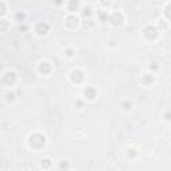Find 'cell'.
I'll use <instances>...</instances> for the list:
<instances>
[{
  "label": "cell",
  "instance_id": "ffe728a7",
  "mask_svg": "<svg viewBox=\"0 0 171 171\" xmlns=\"http://www.w3.org/2000/svg\"><path fill=\"white\" fill-rule=\"evenodd\" d=\"M55 3H56L58 6H59V4H62V0H55Z\"/></svg>",
  "mask_w": 171,
  "mask_h": 171
},
{
  "label": "cell",
  "instance_id": "4fadbf2b",
  "mask_svg": "<svg viewBox=\"0 0 171 171\" xmlns=\"http://www.w3.org/2000/svg\"><path fill=\"white\" fill-rule=\"evenodd\" d=\"M50 166H51V161H50V159H46V161L42 162V167H43V169H48Z\"/></svg>",
  "mask_w": 171,
  "mask_h": 171
},
{
  "label": "cell",
  "instance_id": "5b68a950",
  "mask_svg": "<svg viewBox=\"0 0 171 171\" xmlns=\"http://www.w3.org/2000/svg\"><path fill=\"white\" fill-rule=\"evenodd\" d=\"M48 30H50V26L47 24V23H39V24L36 26V32H38L39 35L47 34Z\"/></svg>",
  "mask_w": 171,
  "mask_h": 171
},
{
  "label": "cell",
  "instance_id": "d6986e66",
  "mask_svg": "<svg viewBox=\"0 0 171 171\" xmlns=\"http://www.w3.org/2000/svg\"><path fill=\"white\" fill-rule=\"evenodd\" d=\"M99 16H100V19H102V20H104V19H106V15H104L103 12H100V14H99Z\"/></svg>",
  "mask_w": 171,
  "mask_h": 171
},
{
  "label": "cell",
  "instance_id": "9c48e42d",
  "mask_svg": "<svg viewBox=\"0 0 171 171\" xmlns=\"http://www.w3.org/2000/svg\"><path fill=\"white\" fill-rule=\"evenodd\" d=\"M78 7H79V0H70L68 10L71 11V12H75V11L78 10Z\"/></svg>",
  "mask_w": 171,
  "mask_h": 171
},
{
  "label": "cell",
  "instance_id": "5bb4252c",
  "mask_svg": "<svg viewBox=\"0 0 171 171\" xmlns=\"http://www.w3.org/2000/svg\"><path fill=\"white\" fill-rule=\"evenodd\" d=\"M83 15H84V16H90V15H91V10L90 8H84Z\"/></svg>",
  "mask_w": 171,
  "mask_h": 171
},
{
  "label": "cell",
  "instance_id": "52a82bcc",
  "mask_svg": "<svg viewBox=\"0 0 171 171\" xmlns=\"http://www.w3.org/2000/svg\"><path fill=\"white\" fill-rule=\"evenodd\" d=\"M78 18L76 16H68L67 19H66V24H67L70 28H75V27L78 26Z\"/></svg>",
  "mask_w": 171,
  "mask_h": 171
},
{
  "label": "cell",
  "instance_id": "3957f363",
  "mask_svg": "<svg viewBox=\"0 0 171 171\" xmlns=\"http://www.w3.org/2000/svg\"><path fill=\"white\" fill-rule=\"evenodd\" d=\"M108 20L111 22L112 26H120L123 23V15L120 14V12H114V14L110 15Z\"/></svg>",
  "mask_w": 171,
  "mask_h": 171
},
{
  "label": "cell",
  "instance_id": "277c9868",
  "mask_svg": "<svg viewBox=\"0 0 171 171\" xmlns=\"http://www.w3.org/2000/svg\"><path fill=\"white\" fill-rule=\"evenodd\" d=\"M83 78H84V75L80 70H74L71 72V80L75 82V83H80V82L83 80Z\"/></svg>",
  "mask_w": 171,
  "mask_h": 171
},
{
  "label": "cell",
  "instance_id": "2e32d148",
  "mask_svg": "<svg viewBox=\"0 0 171 171\" xmlns=\"http://www.w3.org/2000/svg\"><path fill=\"white\" fill-rule=\"evenodd\" d=\"M24 14H16V19H19V20H24Z\"/></svg>",
  "mask_w": 171,
  "mask_h": 171
},
{
  "label": "cell",
  "instance_id": "7c38bea8",
  "mask_svg": "<svg viewBox=\"0 0 171 171\" xmlns=\"http://www.w3.org/2000/svg\"><path fill=\"white\" fill-rule=\"evenodd\" d=\"M165 14H166V18L169 19V20H171V4H169L166 7V10H165Z\"/></svg>",
  "mask_w": 171,
  "mask_h": 171
},
{
  "label": "cell",
  "instance_id": "8992f818",
  "mask_svg": "<svg viewBox=\"0 0 171 171\" xmlns=\"http://www.w3.org/2000/svg\"><path fill=\"white\" fill-rule=\"evenodd\" d=\"M3 80H4V83L7 84H14L15 80H16V75H15V72H7L4 76H3Z\"/></svg>",
  "mask_w": 171,
  "mask_h": 171
},
{
  "label": "cell",
  "instance_id": "8fae6325",
  "mask_svg": "<svg viewBox=\"0 0 171 171\" xmlns=\"http://www.w3.org/2000/svg\"><path fill=\"white\" fill-rule=\"evenodd\" d=\"M153 82H154L153 75H145V76H143V83H145L146 86H150Z\"/></svg>",
  "mask_w": 171,
  "mask_h": 171
},
{
  "label": "cell",
  "instance_id": "44dd1931",
  "mask_svg": "<svg viewBox=\"0 0 171 171\" xmlns=\"http://www.w3.org/2000/svg\"><path fill=\"white\" fill-rule=\"evenodd\" d=\"M63 167H67V165H66V163H62V165H60V169H63Z\"/></svg>",
  "mask_w": 171,
  "mask_h": 171
},
{
  "label": "cell",
  "instance_id": "ac0fdd59",
  "mask_svg": "<svg viewBox=\"0 0 171 171\" xmlns=\"http://www.w3.org/2000/svg\"><path fill=\"white\" fill-rule=\"evenodd\" d=\"M0 7H2V11H0V12H2V15H4L6 14V7H4V4L2 3V4H0Z\"/></svg>",
  "mask_w": 171,
  "mask_h": 171
},
{
  "label": "cell",
  "instance_id": "9a60e30c",
  "mask_svg": "<svg viewBox=\"0 0 171 171\" xmlns=\"http://www.w3.org/2000/svg\"><path fill=\"white\" fill-rule=\"evenodd\" d=\"M102 6H104V7H107V6H110L111 4V0H102Z\"/></svg>",
  "mask_w": 171,
  "mask_h": 171
},
{
  "label": "cell",
  "instance_id": "30bf717a",
  "mask_svg": "<svg viewBox=\"0 0 171 171\" xmlns=\"http://www.w3.org/2000/svg\"><path fill=\"white\" fill-rule=\"evenodd\" d=\"M40 71L44 74V75L50 74V72H51V64H50V63H42L40 64Z\"/></svg>",
  "mask_w": 171,
  "mask_h": 171
},
{
  "label": "cell",
  "instance_id": "ba28073f",
  "mask_svg": "<svg viewBox=\"0 0 171 171\" xmlns=\"http://www.w3.org/2000/svg\"><path fill=\"white\" fill-rule=\"evenodd\" d=\"M84 95L87 96V99H95V96H96V91H95V88H92V87H88V88H86L84 90Z\"/></svg>",
  "mask_w": 171,
  "mask_h": 171
},
{
  "label": "cell",
  "instance_id": "6da1fadb",
  "mask_svg": "<svg viewBox=\"0 0 171 171\" xmlns=\"http://www.w3.org/2000/svg\"><path fill=\"white\" fill-rule=\"evenodd\" d=\"M28 143H30V146L32 147V149L39 150V149H42V147L46 145V137H44V135H42V134H34V135H31V137H30Z\"/></svg>",
  "mask_w": 171,
  "mask_h": 171
},
{
  "label": "cell",
  "instance_id": "7a4b0ae2",
  "mask_svg": "<svg viewBox=\"0 0 171 171\" xmlns=\"http://www.w3.org/2000/svg\"><path fill=\"white\" fill-rule=\"evenodd\" d=\"M145 36L149 39V40H155L158 38V30L153 26H149L145 28Z\"/></svg>",
  "mask_w": 171,
  "mask_h": 171
},
{
  "label": "cell",
  "instance_id": "e0dca14e",
  "mask_svg": "<svg viewBox=\"0 0 171 171\" xmlns=\"http://www.w3.org/2000/svg\"><path fill=\"white\" fill-rule=\"evenodd\" d=\"M165 118L167 119V120H171V112L169 111V112H166V114H165Z\"/></svg>",
  "mask_w": 171,
  "mask_h": 171
}]
</instances>
